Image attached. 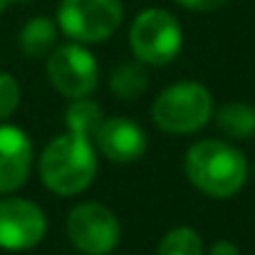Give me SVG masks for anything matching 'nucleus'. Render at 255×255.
<instances>
[{
    "instance_id": "f257e3e1",
    "label": "nucleus",
    "mask_w": 255,
    "mask_h": 255,
    "mask_svg": "<svg viewBox=\"0 0 255 255\" xmlns=\"http://www.w3.org/2000/svg\"><path fill=\"white\" fill-rule=\"evenodd\" d=\"M186 176L188 181L211 198L236 196L248 178V161L243 151L221 141L203 139L186 151Z\"/></svg>"
},
{
    "instance_id": "f03ea898",
    "label": "nucleus",
    "mask_w": 255,
    "mask_h": 255,
    "mask_svg": "<svg viewBox=\"0 0 255 255\" xmlns=\"http://www.w3.org/2000/svg\"><path fill=\"white\" fill-rule=\"evenodd\" d=\"M40 178L57 196H75L92 186L97 176V154L92 139L80 134L55 136L40 154Z\"/></svg>"
},
{
    "instance_id": "7ed1b4c3",
    "label": "nucleus",
    "mask_w": 255,
    "mask_h": 255,
    "mask_svg": "<svg viewBox=\"0 0 255 255\" xmlns=\"http://www.w3.org/2000/svg\"><path fill=\"white\" fill-rule=\"evenodd\" d=\"M213 117V97L201 82H176L166 87L151 104L154 124L166 134H191Z\"/></svg>"
},
{
    "instance_id": "20e7f679",
    "label": "nucleus",
    "mask_w": 255,
    "mask_h": 255,
    "mask_svg": "<svg viewBox=\"0 0 255 255\" xmlns=\"http://www.w3.org/2000/svg\"><path fill=\"white\" fill-rule=\"evenodd\" d=\"M129 47L141 65L164 67L183 47L181 22L164 7L141 10L129 27Z\"/></svg>"
},
{
    "instance_id": "39448f33",
    "label": "nucleus",
    "mask_w": 255,
    "mask_h": 255,
    "mask_svg": "<svg viewBox=\"0 0 255 255\" xmlns=\"http://www.w3.org/2000/svg\"><path fill=\"white\" fill-rule=\"evenodd\" d=\"M122 20V0H62L57 10L60 30L80 45L109 40L119 30Z\"/></svg>"
},
{
    "instance_id": "423d86ee",
    "label": "nucleus",
    "mask_w": 255,
    "mask_h": 255,
    "mask_svg": "<svg viewBox=\"0 0 255 255\" xmlns=\"http://www.w3.org/2000/svg\"><path fill=\"white\" fill-rule=\"evenodd\" d=\"M67 236L87 255L112 253L122 238V226L117 216L97 201L77 203L67 216Z\"/></svg>"
},
{
    "instance_id": "0eeeda50",
    "label": "nucleus",
    "mask_w": 255,
    "mask_h": 255,
    "mask_svg": "<svg viewBox=\"0 0 255 255\" xmlns=\"http://www.w3.org/2000/svg\"><path fill=\"white\" fill-rule=\"evenodd\" d=\"M47 77L60 94L82 99L89 97L99 82V65L87 47L80 42H70L55 47L47 55Z\"/></svg>"
},
{
    "instance_id": "6e6552de",
    "label": "nucleus",
    "mask_w": 255,
    "mask_h": 255,
    "mask_svg": "<svg viewBox=\"0 0 255 255\" xmlns=\"http://www.w3.org/2000/svg\"><path fill=\"white\" fill-rule=\"evenodd\" d=\"M47 233V218L42 208L27 198H0V248L30 251Z\"/></svg>"
},
{
    "instance_id": "1a4fd4ad",
    "label": "nucleus",
    "mask_w": 255,
    "mask_h": 255,
    "mask_svg": "<svg viewBox=\"0 0 255 255\" xmlns=\"http://www.w3.org/2000/svg\"><path fill=\"white\" fill-rule=\"evenodd\" d=\"M94 144L109 161L129 164V161H139L146 154L149 139H146V131L136 122L124 119V117H112V119H104L102 127L97 129Z\"/></svg>"
},
{
    "instance_id": "9d476101",
    "label": "nucleus",
    "mask_w": 255,
    "mask_h": 255,
    "mask_svg": "<svg viewBox=\"0 0 255 255\" xmlns=\"http://www.w3.org/2000/svg\"><path fill=\"white\" fill-rule=\"evenodd\" d=\"M32 169V141L12 124H0V196L17 191Z\"/></svg>"
},
{
    "instance_id": "9b49d317",
    "label": "nucleus",
    "mask_w": 255,
    "mask_h": 255,
    "mask_svg": "<svg viewBox=\"0 0 255 255\" xmlns=\"http://www.w3.org/2000/svg\"><path fill=\"white\" fill-rule=\"evenodd\" d=\"M17 42H20V50L27 57H32V60L47 57L55 50V45H57V25H55V20H50V17L27 20L22 25V30H20Z\"/></svg>"
},
{
    "instance_id": "f8f14e48",
    "label": "nucleus",
    "mask_w": 255,
    "mask_h": 255,
    "mask_svg": "<svg viewBox=\"0 0 255 255\" xmlns=\"http://www.w3.org/2000/svg\"><path fill=\"white\" fill-rule=\"evenodd\" d=\"M218 129L238 141L253 139L255 136V107L246 104V102H228L218 109L216 114Z\"/></svg>"
},
{
    "instance_id": "ddd939ff",
    "label": "nucleus",
    "mask_w": 255,
    "mask_h": 255,
    "mask_svg": "<svg viewBox=\"0 0 255 255\" xmlns=\"http://www.w3.org/2000/svg\"><path fill=\"white\" fill-rule=\"evenodd\" d=\"M109 87L112 92L124 99V102H131V99H139L146 89H149V72L146 67L136 60V62H122L112 70L109 75Z\"/></svg>"
},
{
    "instance_id": "4468645a",
    "label": "nucleus",
    "mask_w": 255,
    "mask_h": 255,
    "mask_svg": "<svg viewBox=\"0 0 255 255\" xmlns=\"http://www.w3.org/2000/svg\"><path fill=\"white\" fill-rule=\"evenodd\" d=\"M65 122H67V131L87 136V139L94 141V134H97V129L104 122V112H102V107L97 102H92L87 97L72 99V104L67 107Z\"/></svg>"
},
{
    "instance_id": "2eb2a0df",
    "label": "nucleus",
    "mask_w": 255,
    "mask_h": 255,
    "mask_svg": "<svg viewBox=\"0 0 255 255\" xmlns=\"http://www.w3.org/2000/svg\"><path fill=\"white\" fill-rule=\"evenodd\" d=\"M156 255H203V241L193 228L178 226L161 238Z\"/></svg>"
},
{
    "instance_id": "dca6fc26",
    "label": "nucleus",
    "mask_w": 255,
    "mask_h": 255,
    "mask_svg": "<svg viewBox=\"0 0 255 255\" xmlns=\"http://www.w3.org/2000/svg\"><path fill=\"white\" fill-rule=\"evenodd\" d=\"M17 104H20V85L7 72H0V124L10 114H15Z\"/></svg>"
},
{
    "instance_id": "f3484780",
    "label": "nucleus",
    "mask_w": 255,
    "mask_h": 255,
    "mask_svg": "<svg viewBox=\"0 0 255 255\" xmlns=\"http://www.w3.org/2000/svg\"><path fill=\"white\" fill-rule=\"evenodd\" d=\"M178 5L188 7V10H198V12H211V10H218L223 7L228 0H176Z\"/></svg>"
},
{
    "instance_id": "a211bd4d",
    "label": "nucleus",
    "mask_w": 255,
    "mask_h": 255,
    "mask_svg": "<svg viewBox=\"0 0 255 255\" xmlns=\"http://www.w3.org/2000/svg\"><path fill=\"white\" fill-rule=\"evenodd\" d=\"M208 255H241V251H238V246L231 243V241H216V243L211 246Z\"/></svg>"
},
{
    "instance_id": "6ab92c4d",
    "label": "nucleus",
    "mask_w": 255,
    "mask_h": 255,
    "mask_svg": "<svg viewBox=\"0 0 255 255\" xmlns=\"http://www.w3.org/2000/svg\"><path fill=\"white\" fill-rule=\"evenodd\" d=\"M12 2L15 5H27V2H35V0H7V5H12Z\"/></svg>"
},
{
    "instance_id": "aec40b11",
    "label": "nucleus",
    "mask_w": 255,
    "mask_h": 255,
    "mask_svg": "<svg viewBox=\"0 0 255 255\" xmlns=\"http://www.w3.org/2000/svg\"><path fill=\"white\" fill-rule=\"evenodd\" d=\"M5 7H7V0H0V12H2Z\"/></svg>"
}]
</instances>
